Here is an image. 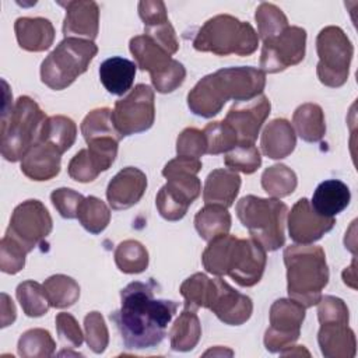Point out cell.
Masks as SVG:
<instances>
[{"label":"cell","instance_id":"cell-13","mask_svg":"<svg viewBox=\"0 0 358 358\" xmlns=\"http://www.w3.org/2000/svg\"><path fill=\"white\" fill-rule=\"evenodd\" d=\"M52 217L42 201L29 199L18 204L10 218L6 235L21 243L28 253L52 232Z\"/></svg>","mask_w":358,"mask_h":358},{"label":"cell","instance_id":"cell-47","mask_svg":"<svg viewBox=\"0 0 358 358\" xmlns=\"http://www.w3.org/2000/svg\"><path fill=\"white\" fill-rule=\"evenodd\" d=\"M317 305L319 323H348V308L343 299L331 295L322 296Z\"/></svg>","mask_w":358,"mask_h":358},{"label":"cell","instance_id":"cell-10","mask_svg":"<svg viewBox=\"0 0 358 358\" xmlns=\"http://www.w3.org/2000/svg\"><path fill=\"white\" fill-rule=\"evenodd\" d=\"M130 52L136 66L151 76V83L157 92L168 94L180 87L186 77V69L182 63L162 49L147 35H137L130 39Z\"/></svg>","mask_w":358,"mask_h":358},{"label":"cell","instance_id":"cell-14","mask_svg":"<svg viewBox=\"0 0 358 358\" xmlns=\"http://www.w3.org/2000/svg\"><path fill=\"white\" fill-rule=\"evenodd\" d=\"M305 306L294 299H277L270 308V327L264 333V345L270 352L289 348L301 334Z\"/></svg>","mask_w":358,"mask_h":358},{"label":"cell","instance_id":"cell-30","mask_svg":"<svg viewBox=\"0 0 358 358\" xmlns=\"http://www.w3.org/2000/svg\"><path fill=\"white\" fill-rule=\"evenodd\" d=\"M201 337V324L196 310L185 308L169 331L171 347L175 351L186 352L193 350Z\"/></svg>","mask_w":358,"mask_h":358},{"label":"cell","instance_id":"cell-5","mask_svg":"<svg viewBox=\"0 0 358 358\" xmlns=\"http://www.w3.org/2000/svg\"><path fill=\"white\" fill-rule=\"evenodd\" d=\"M201 169V161L190 157H176L165 164L162 175L166 183L155 197V206L162 218L168 221L182 220L189 206L201 192L200 179L196 176Z\"/></svg>","mask_w":358,"mask_h":358},{"label":"cell","instance_id":"cell-39","mask_svg":"<svg viewBox=\"0 0 358 358\" xmlns=\"http://www.w3.org/2000/svg\"><path fill=\"white\" fill-rule=\"evenodd\" d=\"M77 218L80 224L91 234H101L110 221L109 207L98 197H84L78 207Z\"/></svg>","mask_w":358,"mask_h":358},{"label":"cell","instance_id":"cell-2","mask_svg":"<svg viewBox=\"0 0 358 358\" xmlns=\"http://www.w3.org/2000/svg\"><path fill=\"white\" fill-rule=\"evenodd\" d=\"M266 260V249L257 241L229 234L208 241L201 255L203 266L210 274L229 275L241 287H253L260 281Z\"/></svg>","mask_w":358,"mask_h":358},{"label":"cell","instance_id":"cell-32","mask_svg":"<svg viewBox=\"0 0 358 358\" xmlns=\"http://www.w3.org/2000/svg\"><path fill=\"white\" fill-rule=\"evenodd\" d=\"M76 137H77L76 123L67 116L55 115V116L46 117V120L42 124L38 140L52 144L63 154L74 144Z\"/></svg>","mask_w":358,"mask_h":358},{"label":"cell","instance_id":"cell-33","mask_svg":"<svg viewBox=\"0 0 358 358\" xmlns=\"http://www.w3.org/2000/svg\"><path fill=\"white\" fill-rule=\"evenodd\" d=\"M215 289V278H208L203 273H196L187 277L180 285V294L185 298V308H190L193 310L199 308L208 309L214 299Z\"/></svg>","mask_w":358,"mask_h":358},{"label":"cell","instance_id":"cell-46","mask_svg":"<svg viewBox=\"0 0 358 358\" xmlns=\"http://www.w3.org/2000/svg\"><path fill=\"white\" fill-rule=\"evenodd\" d=\"M207 151L206 137L203 130L196 127H186L176 140V154L179 157L200 158Z\"/></svg>","mask_w":358,"mask_h":358},{"label":"cell","instance_id":"cell-3","mask_svg":"<svg viewBox=\"0 0 358 358\" xmlns=\"http://www.w3.org/2000/svg\"><path fill=\"white\" fill-rule=\"evenodd\" d=\"M287 267V291L291 299L310 308L322 298L329 282L324 250L312 245H289L284 249Z\"/></svg>","mask_w":358,"mask_h":358},{"label":"cell","instance_id":"cell-19","mask_svg":"<svg viewBox=\"0 0 358 358\" xmlns=\"http://www.w3.org/2000/svg\"><path fill=\"white\" fill-rule=\"evenodd\" d=\"M215 284L217 289L210 310H213V313L222 323L229 326H241L249 320L253 312L252 299L248 295L234 289L221 278H215Z\"/></svg>","mask_w":358,"mask_h":358},{"label":"cell","instance_id":"cell-11","mask_svg":"<svg viewBox=\"0 0 358 358\" xmlns=\"http://www.w3.org/2000/svg\"><path fill=\"white\" fill-rule=\"evenodd\" d=\"M316 50L319 81L331 88L345 84L354 55V46L347 34L334 25L323 28L316 38Z\"/></svg>","mask_w":358,"mask_h":358},{"label":"cell","instance_id":"cell-25","mask_svg":"<svg viewBox=\"0 0 358 358\" xmlns=\"http://www.w3.org/2000/svg\"><path fill=\"white\" fill-rule=\"evenodd\" d=\"M241 176L229 168L214 169L206 178L203 200L206 204H217L225 208L231 207L239 193Z\"/></svg>","mask_w":358,"mask_h":358},{"label":"cell","instance_id":"cell-50","mask_svg":"<svg viewBox=\"0 0 358 358\" xmlns=\"http://www.w3.org/2000/svg\"><path fill=\"white\" fill-rule=\"evenodd\" d=\"M144 35L150 36L152 41H155L162 49H165L171 56L178 52L179 49V42L175 34V29L169 21L155 25V27H148L144 28Z\"/></svg>","mask_w":358,"mask_h":358},{"label":"cell","instance_id":"cell-41","mask_svg":"<svg viewBox=\"0 0 358 358\" xmlns=\"http://www.w3.org/2000/svg\"><path fill=\"white\" fill-rule=\"evenodd\" d=\"M81 133L85 141L101 138V137H115L117 140L123 138L112 120V109L96 108L91 110L81 122Z\"/></svg>","mask_w":358,"mask_h":358},{"label":"cell","instance_id":"cell-22","mask_svg":"<svg viewBox=\"0 0 358 358\" xmlns=\"http://www.w3.org/2000/svg\"><path fill=\"white\" fill-rule=\"evenodd\" d=\"M62 152L52 144L38 140L21 159V172L36 182L55 178L60 172Z\"/></svg>","mask_w":358,"mask_h":358},{"label":"cell","instance_id":"cell-17","mask_svg":"<svg viewBox=\"0 0 358 358\" xmlns=\"http://www.w3.org/2000/svg\"><path fill=\"white\" fill-rule=\"evenodd\" d=\"M288 232L298 245H312L333 229L334 217L317 214L306 197L299 199L288 214Z\"/></svg>","mask_w":358,"mask_h":358},{"label":"cell","instance_id":"cell-12","mask_svg":"<svg viewBox=\"0 0 358 358\" xmlns=\"http://www.w3.org/2000/svg\"><path fill=\"white\" fill-rule=\"evenodd\" d=\"M112 120L122 137L148 130L155 120L152 88L147 84H137L124 98L116 101Z\"/></svg>","mask_w":358,"mask_h":358},{"label":"cell","instance_id":"cell-16","mask_svg":"<svg viewBox=\"0 0 358 358\" xmlns=\"http://www.w3.org/2000/svg\"><path fill=\"white\" fill-rule=\"evenodd\" d=\"M88 147L80 150L69 162V176L77 182L87 183L108 171L116 159L117 144L115 138H98L87 143Z\"/></svg>","mask_w":358,"mask_h":358},{"label":"cell","instance_id":"cell-40","mask_svg":"<svg viewBox=\"0 0 358 358\" xmlns=\"http://www.w3.org/2000/svg\"><path fill=\"white\" fill-rule=\"evenodd\" d=\"M255 20L257 22V36L263 42L275 38L288 27L285 14L273 3H262L256 8Z\"/></svg>","mask_w":358,"mask_h":358},{"label":"cell","instance_id":"cell-36","mask_svg":"<svg viewBox=\"0 0 358 358\" xmlns=\"http://www.w3.org/2000/svg\"><path fill=\"white\" fill-rule=\"evenodd\" d=\"M298 185L295 172L284 164L268 166L262 175V187L274 199L289 196Z\"/></svg>","mask_w":358,"mask_h":358},{"label":"cell","instance_id":"cell-29","mask_svg":"<svg viewBox=\"0 0 358 358\" xmlns=\"http://www.w3.org/2000/svg\"><path fill=\"white\" fill-rule=\"evenodd\" d=\"M292 124L296 131L295 134L308 143L320 141L326 133L324 113L317 103L299 105L294 112Z\"/></svg>","mask_w":358,"mask_h":358},{"label":"cell","instance_id":"cell-44","mask_svg":"<svg viewBox=\"0 0 358 358\" xmlns=\"http://www.w3.org/2000/svg\"><path fill=\"white\" fill-rule=\"evenodd\" d=\"M28 250L14 238L4 234L0 241V270L7 274H17L25 266Z\"/></svg>","mask_w":358,"mask_h":358},{"label":"cell","instance_id":"cell-51","mask_svg":"<svg viewBox=\"0 0 358 358\" xmlns=\"http://www.w3.org/2000/svg\"><path fill=\"white\" fill-rule=\"evenodd\" d=\"M138 14L144 22V28L164 24L168 20L165 3L161 0H143L138 3Z\"/></svg>","mask_w":358,"mask_h":358},{"label":"cell","instance_id":"cell-49","mask_svg":"<svg viewBox=\"0 0 358 358\" xmlns=\"http://www.w3.org/2000/svg\"><path fill=\"white\" fill-rule=\"evenodd\" d=\"M83 200H84V196L81 193L69 187L56 189L50 194V201L53 207L59 211V214L63 218H67V220L77 218L78 207Z\"/></svg>","mask_w":358,"mask_h":358},{"label":"cell","instance_id":"cell-1","mask_svg":"<svg viewBox=\"0 0 358 358\" xmlns=\"http://www.w3.org/2000/svg\"><path fill=\"white\" fill-rule=\"evenodd\" d=\"M157 282L133 281L120 291V309L109 315L116 324L123 344L129 350H144L158 345L166 327L176 313L178 303L168 299H157L154 289Z\"/></svg>","mask_w":358,"mask_h":358},{"label":"cell","instance_id":"cell-23","mask_svg":"<svg viewBox=\"0 0 358 358\" xmlns=\"http://www.w3.org/2000/svg\"><path fill=\"white\" fill-rule=\"evenodd\" d=\"M14 31L20 48L28 52L48 50L55 41L52 22L42 17H20L15 20Z\"/></svg>","mask_w":358,"mask_h":358},{"label":"cell","instance_id":"cell-52","mask_svg":"<svg viewBox=\"0 0 358 358\" xmlns=\"http://www.w3.org/2000/svg\"><path fill=\"white\" fill-rule=\"evenodd\" d=\"M1 327H6L15 320V306L7 294H1Z\"/></svg>","mask_w":358,"mask_h":358},{"label":"cell","instance_id":"cell-8","mask_svg":"<svg viewBox=\"0 0 358 358\" xmlns=\"http://www.w3.org/2000/svg\"><path fill=\"white\" fill-rule=\"evenodd\" d=\"M235 210L242 225L266 252L277 250L284 245L288 214L285 203L274 197L264 199L248 194L236 203Z\"/></svg>","mask_w":358,"mask_h":358},{"label":"cell","instance_id":"cell-18","mask_svg":"<svg viewBox=\"0 0 358 358\" xmlns=\"http://www.w3.org/2000/svg\"><path fill=\"white\" fill-rule=\"evenodd\" d=\"M270 109L268 98L262 94L255 99L234 103L224 120L232 126L239 143H255Z\"/></svg>","mask_w":358,"mask_h":358},{"label":"cell","instance_id":"cell-45","mask_svg":"<svg viewBox=\"0 0 358 358\" xmlns=\"http://www.w3.org/2000/svg\"><path fill=\"white\" fill-rule=\"evenodd\" d=\"M84 336L88 347L95 354H102L109 343V331L105 324L103 316L94 310L84 317Z\"/></svg>","mask_w":358,"mask_h":358},{"label":"cell","instance_id":"cell-34","mask_svg":"<svg viewBox=\"0 0 358 358\" xmlns=\"http://www.w3.org/2000/svg\"><path fill=\"white\" fill-rule=\"evenodd\" d=\"M45 292L53 308H69L80 298V285L76 280L64 274H55L45 280Z\"/></svg>","mask_w":358,"mask_h":358},{"label":"cell","instance_id":"cell-9","mask_svg":"<svg viewBox=\"0 0 358 358\" xmlns=\"http://www.w3.org/2000/svg\"><path fill=\"white\" fill-rule=\"evenodd\" d=\"M96 53L98 46L94 41L64 38L42 62V83L55 91L67 88L78 76L87 71Z\"/></svg>","mask_w":358,"mask_h":358},{"label":"cell","instance_id":"cell-15","mask_svg":"<svg viewBox=\"0 0 358 358\" xmlns=\"http://www.w3.org/2000/svg\"><path fill=\"white\" fill-rule=\"evenodd\" d=\"M306 50V31L301 27H287L275 38L263 42L260 70L278 73L301 63Z\"/></svg>","mask_w":358,"mask_h":358},{"label":"cell","instance_id":"cell-6","mask_svg":"<svg viewBox=\"0 0 358 358\" xmlns=\"http://www.w3.org/2000/svg\"><path fill=\"white\" fill-rule=\"evenodd\" d=\"M45 112L29 96H20L1 115V155L10 162L21 161L39 138Z\"/></svg>","mask_w":358,"mask_h":358},{"label":"cell","instance_id":"cell-28","mask_svg":"<svg viewBox=\"0 0 358 358\" xmlns=\"http://www.w3.org/2000/svg\"><path fill=\"white\" fill-rule=\"evenodd\" d=\"M136 63L113 56L101 63L99 67V80L105 90L112 95H123L127 92L136 77Z\"/></svg>","mask_w":358,"mask_h":358},{"label":"cell","instance_id":"cell-48","mask_svg":"<svg viewBox=\"0 0 358 358\" xmlns=\"http://www.w3.org/2000/svg\"><path fill=\"white\" fill-rule=\"evenodd\" d=\"M56 330L63 347L78 348L84 341V334L76 320V317L67 312L56 315Z\"/></svg>","mask_w":358,"mask_h":358},{"label":"cell","instance_id":"cell-35","mask_svg":"<svg viewBox=\"0 0 358 358\" xmlns=\"http://www.w3.org/2000/svg\"><path fill=\"white\" fill-rule=\"evenodd\" d=\"M115 263L122 273L138 274L148 267V252L138 241L127 239L116 246Z\"/></svg>","mask_w":358,"mask_h":358},{"label":"cell","instance_id":"cell-43","mask_svg":"<svg viewBox=\"0 0 358 358\" xmlns=\"http://www.w3.org/2000/svg\"><path fill=\"white\" fill-rule=\"evenodd\" d=\"M224 164L235 171L250 175L262 165V155L255 143H238L231 151L225 152Z\"/></svg>","mask_w":358,"mask_h":358},{"label":"cell","instance_id":"cell-20","mask_svg":"<svg viewBox=\"0 0 358 358\" xmlns=\"http://www.w3.org/2000/svg\"><path fill=\"white\" fill-rule=\"evenodd\" d=\"M147 189V176L134 166L119 171L106 187V199L113 210H126L137 204Z\"/></svg>","mask_w":358,"mask_h":358},{"label":"cell","instance_id":"cell-38","mask_svg":"<svg viewBox=\"0 0 358 358\" xmlns=\"http://www.w3.org/2000/svg\"><path fill=\"white\" fill-rule=\"evenodd\" d=\"M17 350L24 358H48L53 355L56 343L48 330L29 329L21 334Z\"/></svg>","mask_w":358,"mask_h":358},{"label":"cell","instance_id":"cell-24","mask_svg":"<svg viewBox=\"0 0 358 358\" xmlns=\"http://www.w3.org/2000/svg\"><path fill=\"white\" fill-rule=\"evenodd\" d=\"M320 351L327 358H352L357 351V340L348 323H323L317 333Z\"/></svg>","mask_w":358,"mask_h":358},{"label":"cell","instance_id":"cell-7","mask_svg":"<svg viewBox=\"0 0 358 358\" xmlns=\"http://www.w3.org/2000/svg\"><path fill=\"white\" fill-rule=\"evenodd\" d=\"M259 45V36L249 22L234 15L220 14L207 20L193 39L199 52H211L217 56H249Z\"/></svg>","mask_w":358,"mask_h":358},{"label":"cell","instance_id":"cell-4","mask_svg":"<svg viewBox=\"0 0 358 358\" xmlns=\"http://www.w3.org/2000/svg\"><path fill=\"white\" fill-rule=\"evenodd\" d=\"M266 87V74L256 67L241 66L217 70L197 83V95L201 105L217 115L227 101L245 102L257 98Z\"/></svg>","mask_w":358,"mask_h":358},{"label":"cell","instance_id":"cell-26","mask_svg":"<svg viewBox=\"0 0 358 358\" xmlns=\"http://www.w3.org/2000/svg\"><path fill=\"white\" fill-rule=\"evenodd\" d=\"M296 145V134L287 119H274L264 127L260 137L262 152L271 159L288 157Z\"/></svg>","mask_w":358,"mask_h":358},{"label":"cell","instance_id":"cell-21","mask_svg":"<svg viewBox=\"0 0 358 358\" xmlns=\"http://www.w3.org/2000/svg\"><path fill=\"white\" fill-rule=\"evenodd\" d=\"M66 8L63 22L64 38L94 41L99 29V8L95 1H59Z\"/></svg>","mask_w":358,"mask_h":358},{"label":"cell","instance_id":"cell-37","mask_svg":"<svg viewBox=\"0 0 358 358\" xmlns=\"http://www.w3.org/2000/svg\"><path fill=\"white\" fill-rule=\"evenodd\" d=\"M15 295L24 313L29 317H39L45 315L50 308V302L45 292L43 284H39L34 280H27L18 284Z\"/></svg>","mask_w":358,"mask_h":358},{"label":"cell","instance_id":"cell-27","mask_svg":"<svg viewBox=\"0 0 358 358\" xmlns=\"http://www.w3.org/2000/svg\"><path fill=\"white\" fill-rule=\"evenodd\" d=\"M351 193L348 186L338 179L322 182L313 192L310 206L323 217H334L350 204Z\"/></svg>","mask_w":358,"mask_h":358},{"label":"cell","instance_id":"cell-31","mask_svg":"<svg viewBox=\"0 0 358 358\" xmlns=\"http://www.w3.org/2000/svg\"><path fill=\"white\" fill-rule=\"evenodd\" d=\"M194 227L204 241L228 234L231 229V214L228 208L217 204H206L194 215Z\"/></svg>","mask_w":358,"mask_h":358},{"label":"cell","instance_id":"cell-42","mask_svg":"<svg viewBox=\"0 0 358 358\" xmlns=\"http://www.w3.org/2000/svg\"><path fill=\"white\" fill-rule=\"evenodd\" d=\"M203 133L207 144L206 154H210V155L228 152L239 143L235 130L225 120L208 123L203 129Z\"/></svg>","mask_w":358,"mask_h":358}]
</instances>
